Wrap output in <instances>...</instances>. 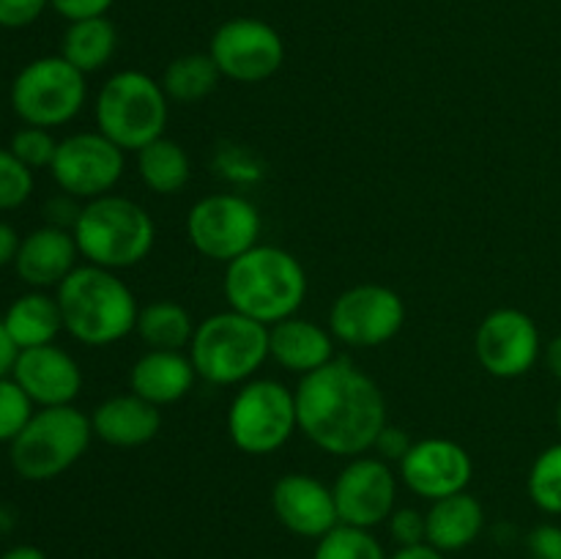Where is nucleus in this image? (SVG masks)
Returning a JSON list of instances; mask_svg holds the SVG:
<instances>
[{
	"instance_id": "obj_1",
	"label": "nucleus",
	"mask_w": 561,
	"mask_h": 559,
	"mask_svg": "<svg viewBox=\"0 0 561 559\" xmlns=\"http://www.w3.org/2000/svg\"><path fill=\"white\" fill-rule=\"evenodd\" d=\"M294 392L299 431L337 458L370 453L389 422L381 387L348 360H332L321 370L301 376Z\"/></svg>"
},
{
	"instance_id": "obj_2",
	"label": "nucleus",
	"mask_w": 561,
	"mask_h": 559,
	"mask_svg": "<svg viewBox=\"0 0 561 559\" xmlns=\"http://www.w3.org/2000/svg\"><path fill=\"white\" fill-rule=\"evenodd\" d=\"M222 290L230 310L274 327L301 310L310 280L294 252L255 244L225 266Z\"/></svg>"
},
{
	"instance_id": "obj_3",
	"label": "nucleus",
	"mask_w": 561,
	"mask_h": 559,
	"mask_svg": "<svg viewBox=\"0 0 561 559\" xmlns=\"http://www.w3.org/2000/svg\"><path fill=\"white\" fill-rule=\"evenodd\" d=\"M64 329L91 349L121 343L137 327L135 294L115 272L102 266H77L55 294Z\"/></svg>"
},
{
	"instance_id": "obj_4",
	"label": "nucleus",
	"mask_w": 561,
	"mask_h": 559,
	"mask_svg": "<svg viewBox=\"0 0 561 559\" xmlns=\"http://www.w3.org/2000/svg\"><path fill=\"white\" fill-rule=\"evenodd\" d=\"M80 255L93 266L121 272L146 261L157 241V225L137 201L124 195H104L82 206L75 225Z\"/></svg>"
},
{
	"instance_id": "obj_5",
	"label": "nucleus",
	"mask_w": 561,
	"mask_h": 559,
	"mask_svg": "<svg viewBox=\"0 0 561 559\" xmlns=\"http://www.w3.org/2000/svg\"><path fill=\"white\" fill-rule=\"evenodd\" d=\"M197 378L211 387H241L268 360V327L236 310L214 312L195 329L190 349Z\"/></svg>"
},
{
	"instance_id": "obj_6",
	"label": "nucleus",
	"mask_w": 561,
	"mask_h": 559,
	"mask_svg": "<svg viewBox=\"0 0 561 559\" xmlns=\"http://www.w3.org/2000/svg\"><path fill=\"white\" fill-rule=\"evenodd\" d=\"M168 115L170 99L162 82L140 69L115 71L99 88L96 104H93L96 132H102L126 153H137L164 137Z\"/></svg>"
},
{
	"instance_id": "obj_7",
	"label": "nucleus",
	"mask_w": 561,
	"mask_h": 559,
	"mask_svg": "<svg viewBox=\"0 0 561 559\" xmlns=\"http://www.w3.org/2000/svg\"><path fill=\"white\" fill-rule=\"evenodd\" d=\"M91 438L93 427L85 411L75 406H49L36 411L25 431L11 442V466L22 480H55L88 453Z\"/></svg>"
},
{
	"instance_id": "obj_8",
	"label": "nucleus",
	"mask_w": 561,
	"mask_h": 559,
	"mask_svg": "<svg viewBox=\"0 0 561 559\" xmlns=\"http://www.w3.org/2000/svg\"><path fill=\"white\" fill-rule=\"evenodd\" d=\"M296 431V392L277 378H252L230 400L228 436L244 455L277 453Z\"/></svg>"
},
{
	"instance_id": "obj_9",
	"label": "nucleus",
	"mask_w": 561,
	"mask_h": 559,
	"mask_svg": "<svg viewBox=\"0 0 561 559\" xmlns=\"http://www.w3.org/2000/svg\"><path fill=\"white\" fill-rule=\"evenodd\" d=\"M88 82L64 55H44L31 60L11 85V107L27 126H64L82 113Z\"/></svg>"
},
{
	"instance_id": "obj_10",
	"label": "nucleus",
	"mask_w": 561,
	"mask_h": 559,
	"mask_svg": "<svg viewBox=\"0 0 561 559\" xmlns=\"http://www.w3.org/2000/svg\"><path fill=\"white\" fill-rule=\"evenodd\" d=\"M261 212L236 192L206 195L186 214V239L208 261L228 266L247 250L261 244Z\"/></svg>"
},
{
	"instance_id": "obj_11",
	"label": "nucleus",
	"mask_w": 561,
	"mask_h": 559,
	"mask_svg": "<svg viewBox=\"0 0 561 559\" xmlns=\"http://www.w3.org/2000/svg\"><path fill=\"white\" fill-rule=\"evenodd\" d=\"M208 55L225 80L257 85L283 69L285 42L277 27L257 16H233L214 31Z\"/></svg>"
},
{
	"instance_id": "obj_12",
	"label": "nucleus",
	"mask_w": 561,
	"mask_h": 559,
	"mask_svg": "<svg viewBox=\"0 0 561 559\" xmlns=\"http://www.w3.org/2000/svg\"><path fill=\"white\" fill-rule=\"evenodd\" d=\"M405 301L389 285L362 283L343 290L329 310V332L351 349H378L400 334Z\"/></svg>"
},
{
	"instance_id": "obj_13",
	"label": "nucleus",
	"mask_w": 561,
	"mask_h": 559,
	"mask_svg": "<svg viewBox=\"0 0 561 559\" xmlns=\"http://www.w3.org/2000/svg\"><path fill=\"white\" fill-rule=\"evenodd\" d=\"M126 170V151L102 132H77L58 142L49 173L66 195L96 201L115 190Z\"/></svg>"
},
{
	"instance_id": "obj_14",
	"label": "nucleus",
	"mask_w": 561,
	"mask_h": 559,
	"mask_svg": "<svg viewBox=\"0 0 561 559\" xmlns=\"http://www.w3.org/2000/svg\"><path fill=\"white\" fill-rule=\"evenodd\" d=\"M474 354L482 370L502 381L526 376L542 356V338L535 318L518 307H496L480 321Z\"/></svg>"
},
{
	"instance_id": "obj_15",
	"label": "nucleus",
	"mask_w": 561,
	"mask_h": 559,
	"mask_svg": "<svg viewBox=\"0 0 561 559\" xmlns=\"http://www.w3.org/2000/svg\"><path fill=\"white\" fill-rule=\"evenodd\" d=\"M334 504H337L340 524L373 529L387 524L398 502V475L392 464L378 455H356L348 458L332 486Z\"/></svg>"
},
{
	"instance_id": "obj_16",
	"label": "nucleus",
	"mask_w": 561,
	"mask_h": 559,
	"mask_svg": "<svg viewBox=\"0 0 561 559\" xmlns=\"http://www.w3.org/2000/svg\"><path fill=\"white\" fill-rule=\"evenodd\" d=\"M471 475H474V460L469 449L442 436L414 442L409 455L398 464V477L403 486L427 502L466 491Z\"/></svg>"
},
{
	"instance_id": "obj_17",
	"label": "nucleus",
	"mask_w": 561,
	"mask_h": 559,
	"mask_svg": "<svg viewBox=\"0 0 561 559\" xmlns=\"http://www.w3.org/2000/svg\"><path fill=\"white\" fill-rule=\"evenodd\" d=\"M272 510L285 529L310 540H321L340 524L332 486L305 471H290L274 482Z\"/></svg>"
},
{
	"instance_id": "obj_18",
	"label": "nucleus",
	"mask_w": 561,
	"mask_h": 559,
	"mask_svg": "<svg viewBox=\"0 0 561 559\" xmlns=\"http://www.w3.org/2000/svg\"><path fill=\"white\" fill-rule=\"evenodd\" d=\"M11 378L42 409L49 406H71L82 389V370L69 351L55 343L22 349L14 362Z\"/></svg>"
},
{
	"instance_id": "obj_19",
	"label": "nucleus",
	"mask_w": 561,
	"mask_h": 559,
	"mask_svg": "<svg viewBox=\"0 0 561 559\" xmlns=\"http://www.w3.org/2000/svg\"><path fill=\"white\" fill-rule=\"evenodd\" d=\"M80 247L75 233L55 225H42L20 241L16 252V274L31 288H58L66 277L77 269Z\"/></svg>"
},
{
	"instance_id": "obj_20",
	"label": "nucleus",
	"mask_w": 561,
	"mask_h": 559,
	"mask_svg": "<svg viewBox=\"0 0 561 559\" xmlns=\"http://www.w3.org/2000/svg\"><path fill=\"white\" fill-rule=\"evenodd\" d=\"M334 334L323 323L310 318L290 316L285 321L268 327V360L277 362L288 373L310 376L329 365L334 356Z\"/></svg>"
},
{
	"instance_id": "obj_21",
	"label": "nucleus",
	"mask_w": 561,
	"mask_h": 559,
	"mask_svg": "<svg viewBox=\"0 0 561 559\" xmlns=\"http://www.w3.org/2000/svg\"><path fill=\"white\" fill-rule=\"evenodd\" d=\"M93 438L110 447L135 449L153 442L162 431V414L140 395L124 392L102 400L91 414Z\"/></svg>"
},
{
	"instance_id": "obj_22",
	"label": "nucleus",
	"mask_w": 561,
	"mask_h": 559,
	"mask_svg": "<svg viewBox=\"0 0 561 559\" xmlns=\"http://www.w3.org/2000/svg\"><path fill=\"white\" fill-rule=\"evenodd\" d=\"M195 381V365L184 351L148 349L129 370V392L140 395L157 409L184 400Z\"/></svg>"
},
{
	"instance_id": "obj_23",
	"label": "nucleus",
	"mask_w": 561,
	"mask_h": 559,
	"mask_svg": "<svg viewBox=\"0 0 561 559\" xmlns=\"http://www.w3.org/2000/svg\"><path fill=\"white\" fill-rule=\"evenodd\" d=\"M427 521V546L438 548L442 554L463 551L480 537L485 526V510L480 499L469 491L453 493V497L436 499L425 513Z\"/></svg>"
},
{
	"instance_id": "obj_24",
	"label": "nucleus",
	"mask_w": 561,
	"mask_h": 559,
	"mask_svg": "<svg viewBox=\"0 0 561 559\" xmlns=\"http://www.w3.org/2000/svg\"><path fill=\"white\" fill-rule=\"evenodd\" d=\"M3 323L9 329L11 340L16 343V349L22 351L55 343V338L64 329V316H60L58 299L42 294V290H31V294L11 301V307L3 316Z\"/></svg>"
},
{
	"instance_id": "obj_25",
	"label": "nucleus",
	"mask_w": 561,
	"mask_h": 559,
	"mask_svg": "<svg viewBox=\"0 0 561 559\" xmlns=\"http://www.w3.org/2000/svg\"><path fill=\"white\" fill-rule=\"evenodd\" d=\"M115 49H118V31L107 16L69 22L60 42V55L82 75L102 71L113 60Z\"/></svg>"
},
{
	"instance_id": "obj_26",
	"label": "nucleus",
	"mask_w": 561,
	"mask_h": 559,
	"mask_svg": "<svg viewBox=\"0 0 561 559\" xmlns=\"http://www.w3.org/2000/svg\"><path fill=\"white\" fill-rule=\"evenodd\" d=\"M137 175L153 195H179L192 179L190 153L181 142L159 137L137 151Z\"/></svg>"
},
{
	"instance_id": "obj_27",
	"label": "nucleus",
	"mask_w": 561,
	"mask_h": 559,
	"mask_svg": "<svg viewBox=\"0 0 561 559\" xmlns=\"http://www.w3.org/2000/svg\"><path fill=\"white\" fill-rule=\"evenodd\" d=\"M195 329L197 323L192 321L190 310L173 299H157L151 305L140 307V312H137L135 332L148 349H190L192 338H195Z\"/></svg>"
},
{
	"instance_id": "obj_28",
	"label": "nucleus",
	"mask_w": 561,
	"mask_h": 559,
	"mask_svg": "<svg viewBox=\"0 0 561 559\" xmlns=\"http://www.w3.org/2000/svg\"><path fill=\"white\" fill-rule=\"evenodd\" d=\"M219 75L217 64L208 53H184L170 60L162 71V88L170 102L195 104L217 91Z\"/></svg>"
},
{
	"instance_id": "obj_29",
	"label": "nucleus",
	"mask_w": 561,
	"mask_h": 559,
	"mask_svg": "<svg viewBox=\"0 0 561 559\" xmlns=\"http://www.w3.org/2000/svg\"><path fill=\"white\" fill-rule=\"evenodd\" d=\"M526 491L542 513L561 515V442L537 455L526 477Z\"/></svg>"
},
{
	"instance_id": "obj_30",
	"label": "nucleus",
	"mask_w": 561,
	"mask_h": 559,
	"mask_svg": "<svg viewBox=\"0 0 561 559\" xmlns=\"http://www.w3.org/2000/svg\"><path fill=\"white\" fill-rule=\"evenodd\" d=\"M312 559H389L370 529L337 524L318 540Z\"/></svg>"
},
{
	"instance_id": "obj_31",
	"label": "nucleus",
	"mask_w": 561,
	"mask_h": 559,
	"mask_svg": "<svg viewBox=\"0 0 561 559\" xmlns=\"http://www.w3.org/2000/svg\"><path fill=\"white\" fill-rule=\"evenodd\" d=\"M33 400L14 378H0V442H14L31 422Z\"/></svg>"
},
{
	"instance_id": "obj_32",
	"label": "nucleus",
	"mask_w": 561,
	"mask_h": 559,
	"mask_svg": "<svg viewBox=\"0 0 561 559\" xmlns=\"http://www.w3.org/2000/svg\"><path fill=\"white\" fill-rule=\"evenodd\" d=\"M33 192V170L25 168L9 148H0V212L20 208Z\"/></svg>"
},
{
	"instance_id": "obj_33",
	"label": "nucleus",
	"mask_w": 561,
	"mask_h": 559,
	"mask_svg": "<svg viewBox=\"0 0 561 559\" xmlns=\"http://www.w3.org/2000/svg\"><path fill=\"white\" fill-rule=\"evenodd\" d=\"M9 151L14 153L25 168H49L55 159V151H58V140H55L49 129H42V126H25V129H20L11 137Z\"/></svg>"
},
{
	"instance_id": "obj_34",
	"label": "nucleus",
	"mask_w": 561,
	"mask_h": 559,
	"mask_svg": "<svg viewBox=\"0 0 561 559\" xmlns=\"http://www.w3.org/2000/svg\"><path fill=\"white\" fill-rule=\"evenodd\" d=\"M389 535L394 537L400 548L405 546H420V543H427V521L425 513L414 507H403V510H394L389 515Z\"/></svg>"
},
{
	"instance_id": "obj_35",
	"label": "nucleus",
	"mask_w": 561,
	"mask_h": 559,
	"mask_svg": "<svg viewBox=\"0 0 561 559\" xmlns=\"http://www.w3.org/2000/svg\"><path fill=\"white\" fill-rule=\"evenodd\" d=\"M414 447V438L409 436V431L400 425H383V431L378 433L376 444H373V449H376V455L381 460H387V464H400V460L409 455V449Z\"/></svg>"
},
{
	"instance_id": "obj_36",
	"label": "nucleus",
	"mask_w": 561,
	"mask_h": 559,
	"mask_svg": "<svg viewBox=\"0 0 561 559\" xmlns=\"http://www.w3.org/2000/svg\"><path fill=\"white\" fill-rule=\"evenodd\" d=\"M49 0H0V27H27L42 16Z\"/></svg>"
},
{
	"instance_id": "obj_37",
	"label": "nucleus",
	"mask_w": 561,
	"mask_h": 559,
	"mask_svg": "<svg viewBox=\"0 0 561 559\" xmlns=\"http://www.w3.org/2000/svg\"><path fill=\"white\" fill-rule=\"evenodd\" d=\"M526 551L529 559H561V526L537 524L526 535Z\"/></svg>"
},
{
	"instance_id": "obj_38",
	"label": "nucleus",
	"mask_w": 561,
	"mask_h": 559,
	"mask_svg": "<svg viewBox=\"0 0 561 559\" xmlns=\"http://www.w3.org/2000/svg\"><path fill=\"white\" fill-rule=\"evenodd\" d=\"M113 3L115 0H49V5L69 22L91 20V16H107Z\"/></svg>"
},
{
	"instance_id": "obj_39",
	"label": "nucleus",
	"mask_w": 561,
	"mask_h": 559,
	"mask_svg": "<svg viewBox=\"0 0 561 559\" xmlns=\"http://www.w3.org/2000/svg\"><path fill=\"white\" fill-rule=\"evenodd\" d=\"M82 206H77V197L71 195H60L55 201L47 203V225H55V228H64V230H75L77 219H80Z\"/></svg>"
},
{
	"instance_id": "obj_40",
	"label": "nucleus",
	"mask_w": 561,
	"mask_h": 559,
	"mask_svg": "<svg viewBox=\"0 0 561 559\" xmlns=\"http://www.w3.org/2000/svg\"><path fill=\"white\" fill-rule=\"evenodd\" d=\"M16 356H20V349H16V343L11 340L9 329H5L3 318H0V378H5L11 370H14Z\"/></svg>"
},
{
	"instance_id": "obj_41",
	"label": "nucleus",
	"mask_w": 561,
	"mask_h": 559,
	"mask_svg": "<svg viewBox=\"0 0 561 559\" xmlns=\"http://www.w3.org/2000/svg\"><path fill=\"white\" fill-rule=\"evenodd\" d=\"M20 236L11 228L9 223H0V266L16 261V252H20Z\"/></svg>"
},
{
	"instance_id": "obj_42",
	"label": "nucleus",
	"mask_w": 561,
	"mask_h": 559,
	"mask_svg": "<svg viewBox=\"0 0 561 559\" xmlns=\"http://www.w3.org/2000/svg\"><path fill=\"white\" fill-rule=\"evenodd\" d=\"M389 559H447L438 548L427 546V543H420V546H405L398 548Z\"/></svg>"
},
{
	"instance_id": "obj_43",
	"label": "nucleus",
	"mask_w": 561,
	"mask_h": 559,
	"mask_svg": "<svg viewBox=\"0 0 561 559\" xmlns=\"http://www.w3.org/2000/svg\"><path fill=\"white\" fill-rule=\"evenodd\" d=\"M542 356H546V367L553 378L561 381V334L548 340V345L542 349Z\"/></svg>"
},
{
	"instance_id": "obj_44",
	"label": "nucleus",
	"mask_w": 561,
	"mask_h": 559,
	"mask_svg": "<svg viewBox=\"0 0 561 559\" xmlns=\"http://www.w3.org/2000/svg\"><path fill=\"white\" fill-rule=\"evenodd\" d=\"M0 559H47V554L36 546H14L9 548Z\"/></svg>"
},
{
	"instance_id": "obj_45",
	"label": "nucleus",
	"mask_w": 561,
	"mask_h": 559,
	"mask_svg": "<svg viewBox=\"0 0 561 559\" xmlns=\"http://www.w3.org/2000/svg\"><path fill=\"white\" fill-rule=\"evenodd\" d=\"M557 425H559V431H561V400H559V409H557Z\"/></svg>"
}]
</instances>
